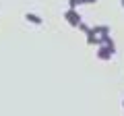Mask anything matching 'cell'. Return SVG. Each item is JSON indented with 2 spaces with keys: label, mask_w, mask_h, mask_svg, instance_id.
I'll list each match as a JSON object with an SVG mask.
<instances>
[{
  "label": "cell",
  "mask_w": 124,
  "mask_h": 116,
  "mask_svg": "<svg viewBox=\"0 0 124 116\" xmlns=\"http://www.w3.org/2000/svg\"><path fill=\"white\" fill-rule=\"evenodd\" d=\"M91 31L95 33V35H110V25H93L91 27Z\"/></svg>",
  "instance_id": "3957f363"
},
{
  "label": "cell",
  "mask_w": 124,
  "mask_h": 116,
  "mask_svg": "<svg viewBox=\"0 0 124 116\" xmlns=\"http://www.w3.org/2000/svg\"><path fill=\"white\" fill-rule=\"evenodd\" d=\"M122 108H124V99H122Z\"/></svg>",
  "instance_id": "9c48e42d"
},
{
  "label": "cell",
  "mask_w": 124,
  "mask_h": 116,
  "mask_svg": "<svg viewBox=\"0 0 124 116\" xmlns=\"http://www.w3.org/2000/svg\"><path fill=\"white\" fill-rule=\"evenodd\" d=\"M120 2H122V6H124V0H120Z\"/></svg>",
  "instance_id": "ba28073f"
},
{
  "label": "cell",
  "mask_w": 124,
  "mask_h": 116,
  "mask_svg": "<svg viewBox=\"0 0 124 116\" xmlns=\"http://www.w3.org/2000/svg\"><path fill=\"white\" fill-rule=\"evenodd\" d=\"M77 29H81V31H83V33H85V35H87V33H89V29H91V27H89V25H87V23H85V21H83V23H81V25H79V27H77Z\"/></svg>",
  "instance_id": "5b68a950"
},
{
  "label": "cell",
  "mask_w": 124,
  "mask_h": 116,
  "mask_svg": "<svg viewBox=\"0 0 124 116\" xmlns=\"http://www.w3.org/2000/svg\"><path fill=\"white\" fill-rule=\"evenodd\" d=\"M25 21L33 23V25H41V23H44V19H41L39 15H35V13H25Z\"/></svg>",
  "instance_id": "277c9868"
},
{
  "label": "cell",
  "mask_w": 124,
  "mask_h": 116,
  "mask_svg": "<svg viewBox=\"0 0 124 116\" xmlns=\"http://www.w3.org/2000/svg\"><path fill=\"white\" fill-rule=\"evenodd\" d=\"M114 54L116 52H112V50L106 48V46H99V48H97V58H99V60H110Z\"/></svg>",
  "instance_id": "7a4b0ae2"
},
{
  "label": "cell",
  "mask_w": 124,
  "mask_h": 116,
  "mask_svg": "<svg viewBox=\"0 0 124 116\" xmlns=\"http://www.w3.org/2000/svg\"><path fill=\"white\" fill-rule=\"evenodd\" d=\"M64 19H66V23H68V25H72V27H79L81 23H83V17L79 15V10H72V8L64 10Z\"/></svg>",
  "instance_id": "6da1fadb"
},
{
  "label": "cell",
  "mask_w": 124,
  "mask_h": 116,
  "mask_svg": "<svg viewBox=\"0 0 124 116\" xmlns=\"http://www.w3.org/2000/svg\"><path fill=\"white\" fill-rule=\"evenodd\" d=\"M77 6H79V0H68V8L77 10Z\"/></svg>",
  "instance_id": "8992f818"
},
{
  "label": "cell",
  "mask_w": 124,
  "mask_h": 116,
  "mask_svg": "<svg viewBox=\"0 0 124 116\" xmlns=\"http://www.w3.org/2000/svg\"><path fill=\"white\" fill-rule=\"evenodd\" d=\"M97 0H79V4H95Z\"/></svg>",
  "instance_id": "52a82bcc"
}]
</instances>
